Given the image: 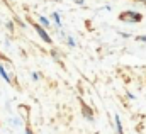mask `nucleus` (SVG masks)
I'll list each match as a JSON object with an SVG mask.
<instances>
[{"instance_id":"10","label":"nucleus","mask_w":146,"mask_h":134,"mask_svg":"<svg viewBox=\"0 0 146 134\" xmlns=\"http://www.w3.org/2000/svg\"><path fill=\"white\" fill-rule=\"evenodd\" d=\"M31 76H33V80H37V78H39V75H37L36 71H34V73H33V75H31Z\"/></svg>"},{"instance_id":"11","label":"nucleus","mask_w":146,"mask_h":134,"mask_svg":"<svg viewBox=\"0 0 146 134\" xmlns=\"http://www.w3.org/2000/svg\"><path fill=\"white\" fill-rule=\"evenodd\" d=\"M26 134H33V131H31V129L27 127V129H26Z\"/></svg>"},{"instance_id":"4","label":"nucleus","mask_w":146,"mask_h":134,"mask_svg":"<svg viewBox=\"0 0 146 134\" xmlns=\"http://www.w3.org/2000/svg\"><path fill=\"white\" fill-rule=\"evenodd\" d=\"M115 127H117V133L122 134V124H121V117L115 115Z\"/></svg>"},{"instance_id":"9","label":"nucleus","mask_w":146,"mask_h":134,"mask_svg":"<svg viewBox=\"0 0 146 134\" xmlns=\"http://www.w3.org/2000/svg\"><path fill=\"white\" fill-rule=\"evenodd\" d=\"M68 44H70V46H75V41H73L72 37H68Z\"/></svg>"},{"instance_id":"3","label":"nucleus","mask_w":146,"mask_h":134,"mask_svg":"<svg viewBox=\"0 0 146 134\" xmlns=\"http://www.w3.org/2000/svg\"><path fill=\"white\" fill-rule=\"evenodd\" d=\"M0 76H2V78L7 82V83H10V82H12V80H10V76H9V73L5 71V68L2 66V65H0Z\"/></svg>"},{"instance_id":"2","label":"nucleus","mask_w":146,"mask_h":134,"mask_svg":"<svg viewBox=\"0 0 146 134\" xmlns=\"http://www.w3.org/2000/svg\"><path fill=\"white\" fill-rule=\"evenodd\" d=\"M121 19L133 22V21H141V15H138V14H136V15H134V14H124V15H121Z\"/></svg>"},{"instance_id":"8","label":"nucleus","mask_w":146,"mask_h":134,"mask_svg":"<svg viewBox=\"0 0 146 134\" xmlns=\"http://www.w3.org/2000/svg\"><path fill=\"white\" fill-rule=\"evenodd\" d=\"M7 29H9V31H12V29H14V24H12V22H9V24H7Z\"/></svg>"},{"instance_id":"6","label":"nucleus","mask_w":146,"mask_h":134,"mask_svg":"<svg viewBox=\"0 0 146 134\" xmlns=\"http://www.w3.org/2000/svg\"><path fill=\"white\" fill-rule=\"evenodd\" d=\"M53 19H54V22H56V26H61V19H60V15H58L56 12L53 14Z\"/></svg>"},{"instance_id":"1","label":"nucleus","mask_w":146,"mask_h":134,"mask_svg":"<svg viewBox=\"0 0 146 134\" xmlns=\"http://www.w3.org/2000/svg\"><path fill=\"white\" fill-rule=\"evenodd\" d=\"M33 27H34V31L39 34V37H41L44 42H51V37H49V34L46 33V29H44L42 26H39V24H33Z\"/></svg>"},{"instance_id":"7","label":"nucleus","mask_w":146,"mask_h":134,"mask_svg":"<svg viewBox=\"0 0 146 134\" xmlns=\"http://www.w3.org/2000/svg\"><path fill=\"white\" fill-rule=\"evenodd\" d=\"M83 114L87 115V119H92V114H90V110H88V107H83Z\"/></svg>"},{"instance_id":"5","label":"nucleus","mask_w":146,"mask_h":134,"mask_svg":"<svg viewBox=\"0 0 146 134\" xmlns=\"http://www.w3.org/2000/svg\"><path fill=\"white\" fill-rule=\"evenodd\" d=\"M39 22L42 24V27H48V26H49V21H48L46 17H42V15H39Z\"/></svg>"}]
</instances>
